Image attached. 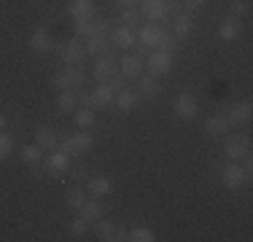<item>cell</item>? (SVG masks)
Wrapping results in <instances>:
<instances>
[{
  "mask_svg": "<svg viewBox=\"0 0 253 242\" xmlns=\"http://www.w3.org/2000/svg\"><path fill=\"white\" fill-rule=\"evenodd\" d=\"M137 43L146 46L148 51H151V48H165V51L175 54L172 35L167 33L165 27H159V24H146V27H140V33H137Z\"/></svg>",
  "mask_w": 253,
  "mask_h": 242,
  "instance_id": "6da1fadb",
  "label": "cell"
},
{
  "mask_svg": "<svg viewBox=\"0 0 253 242\" xmlns=\"http://www.w3.org/2000/svg\"><path fill=\"white\" fill-rule=\"evenodd\" d=\"M84 81H86V73L78 65H65V70H59L54 76V89L57 92H76V89L84 86Z\"/></svg>",
  "mask_w": 253,
  "mask_h": 242,
  "instance_id": "7a4b0ae2",
  "label": "cell"
},
{
  "mask_svg": "<svg viewBox=\"0 0 253 242\" xmlns=\"http://www.w3.org/2000/svg\"><path fill=\"white\" fill-rule=\"evenodd\" d=\"M172 62H175V54L172 51H165V48H151L148 51V59H146V68L151 76L162 78L172 70Z\"/></svg>",
  "mask_w": 253,
  "mask_h": 242,
  "instance_id": "3957f363",
  "label": "cell"
},
{
  "mask_svg": "<svg viewBox=\"0 0 253 242\" xmlns=\"http://www.w3.org/2000/svg\"><path fill=\"white\" fill-rule=\"evenodd\" d=\"M215 169L221 172V183H224L229 191H240L245 183H248V169L240 167L237 161H232V164H226V167L215 164Z\"/></svg>",
  "mask_w": 253,
  "mask_h": 242,
  "instance_id": "277c9868",
  "label": "cell"
},
{
  "mask_svg": "<svg viewBox=\"0 0 253 242\" xmlns=\"http://www.w3.org/2000/svg\"><path fill=\"white\" fill-rule=\"evenodd\" d=\"M76 38H92V35H111L113 33V22L108 19H84L76 22Z\"/></svg>",
  "mask_w": 253,
  "mask_h": 242,
  "instance_id": "5b68a950",
  "label": "cell"
},
{
  "mask_svg": "<svg viewBox=\"0 0 253 242\" xmlns=\"http://www.w3.org/2000/svg\"><path fill=\"white\" fill-rule=\"evenodd\" d=\"M92 135H89L86 129H81V132H76V135H70V137H65L62 143H59V148L65 151L68 156H81V154H86L89 148H92Z\"/></svg>",
  "mask_w": 253,
  "mask_h": 242,
  "instance_id": "8992f818",
  "label": "cell"
},
{
  "mask_svg": "<svg viewBox=\"0 0 253 242\" xmlns=\"http://www.w3.org/2000/svg\"><path fill=\"white\" fill-rule=\"evenodd\" d=\"M172 113L183 121H194L197 113H200V105H197L194 94H189V92L175 94V100H172Z\"/></svg>",
  "mask_w": 253,
  "mask_h": 242,
  "instance_id": "52a82bcc",
  "label": "cell"
},
{
  "mask_svg": "<svg viewBox=\"0 0 253 242\" xmlns=\"http://www.w3.org/2000/svg\"><path fill=\"white\" fill-rule=\"evenodd\" d=\"M224 154L229 161H240L251 154V137L248 135H229L224 143Z\"/></svg>",
  "mask_w": 253,
  "mask_h": 242,
  "instance_id": "ba28073f",
  "label": "cell"
},
{
  "mask_svg": "<svg viewBox=\"0 0 253 242\" xmlns=\"http://www.w3.org/2000/svg\"><path fill=\"white\" fill-rule=\"evenodd\" d=\"M57 51H59V59H62V65H76V62H81V59L86 57V46H84L81 38L65 40V43L57 48Z\"/></svg>",
  "mask_w": 253,
  "mask_h": 242,
  "instance_id": "9c48e42d",
  "label": "cell"
},
{
  "mask_svg": "<svg viewBox=\"0 0 253 242\" xmlns=\"http://www.w3.org/2000/svg\"><path fill=\"white\" fill-rule=\"evenodd\" d=\"M97 62H94V78L102 83V81H111L113 76L119 73V62L113 54H102V57H94Z\"/></svg>",
  "mask_w": 253,
  "mask_h": 242,
  "instance_id": "30bf717a",
  "label": "cell"
},
{
  "mask_svg": "<svg viewBox=\"0 0 253 242\" xmlns=\"http://www.w3.org/2000/svg\"><path fill=\"white\" fill-rule=\"evenodd\" d=\"M143 68H146V65H143V59L137 57V54H129V51H126L124 57L119 59V73H122L126 81H132V78H140V76H143Z\"/></svg>",
  "mask_w": 253,
  "mask_h": 242,
  "instance_id": "8fae6325",
  "label": "cell"
},
{
  "mask_svg": "<svg viewBox=\"0 0 253 242\" xmlns=\"http://www.w3.org/2000/svg\"><path fill=\"white\" fill-rule=\"evenodd\" d=\"M140 19L159 22L167 16V0H140Z\"/></svg>",
  "mask_w": 253,
  "mask_h": 242,
  "instance_id": "7c38bea8",
  "label": "cell"
},
{
  "mask_svg": "<svg viewBox=\"0 0 253 242\" xmlns=\"http://www.w3.org/2000/svg\"><path fill=\"white\" fill-rule=\"evenodd\" d=\"M113 97H116V92H113L111 83H97V86L92 89V94H89V108H108L113 102Z\"/></svg>",
  "mask_w": 253,
  "mask_h": 242,
  "instance_id": "4fadbf2b",
  "label": "cell"
},
{
  "mask_svg": "<svg viewBox=\"0 0 253 242\" xmlns=\"http://www.w3.org/2000/svg\"><path fill=\"white\" fill-rule=\"evenodd\" d=\"M94 0H70L68 14L73 22H84V19H94Z\"/></svg>",
  "mask_w": 253,
  "mask_h": 242,
  "instance_id": "5bb4252c",
  "label": "cell"
},
{
  "mask_svg": "<svg viewBox=\"0 0 253 242\" xmlns=\"http://www.w3.org/2000/svg\"><path fill=\"white\" fill-rule=\"evenodd\" d=\"M251 113H253L251 102L248 100H240V102H234V105L226 111V119H229V124H232V126H240V124H248V121H251Z\"/></svg>",
  "mask_w": 253,
  "mask_h": 242,
  "instance_id": "9a60e30c",
  "label": "cell"
},
{
  "mask_svg": "<svg viewBox=\"0 0 253 242\" xmlns=\"http://www.w3.org/2000/svg\"><path fill=\"white\" fill-rule=\"evenodd\" d=\"M111 43L119 46V48H124V51H129V48L137 43V33L132 27H126V24H122V27H116L111 33Z\"/></svg>",
  "mask_w": 253,
  "mask_h": 242,
  "instance_id": "2e32d148",
  "label": "cell"
},
{
  "mask_svg": "<svg viewBox=\"0 0 253 242\" xmlns=\"http://www.w3.org/2000/svg\"><path fill=\"white\" fill-rule=\"evenodd\" d=\"M116 108L122 113H132L137 105H140V92H132V89H119L116 97H113Z\"/></svg>",
  "mask_w": 253,
  "mask_h": 242,
  "instance_id": "e0dca14e",
  "label": "cell"
},
{
  "mask_svg": "<svg viewBox=\"0 0 253 242\" xmlns=\"http://www.w3.org/2000/svg\"><path fill=\"white\" fill-rule=\"evenodd\" d=\"M30 48H33L35 54H49L51 48H54V40H51V35L46 33L43 27H38V30H33V35H30Z\"/></svg>",
  "mask_w": 253,
  "mask_h": 242,
  "instance_id": "ac0fdd59",
  "label": "cell"
},
{
  "mask_svg": "<svg viewBox=\"0 0 253 242\" xmlns=\"http://www.w3.org/2000/svg\"><path fill=\"white\" fill-rule=\"evenodd\" d=\"M229 129H232V124H229L226 113H215V116H210L205 121V132H208L210 137H224Z\"/></svg>",
  "mask_w": 253,
  "mask_h": 242,
  "instance_id": "d6986e66",
  "label": "cell"
},
{
  "mask_svg": "<svg viewBox=\"0 0 253 242\" xmlns=\"http://www.w3.org/2000/svg\"><path fill=\"white\" fill-rule=\"evenodd\" d=\"M46 169H49L51 175H62V172H68V169H70V156L65 154L62 148L54 151V154L46 156Z\"/></svg>",
  "mask_w": 253,
  "mask_h": 242,
  "instance_id": "ffe728a7",
  "label": "cell"
},
{
  "mask_svg": "<svg viewBox=\"0 0 253 242\" xmlns=\"http://www.w3.org/2000/svg\"><path fill=\"white\" fill-rule=\"evenodd\" d=\"M240 33H243V27H240V16H232V14H229L226 19L218 24V38H221V40H237Z\"/></svg>",
  "mask_w": 253,
  "mask_h": 242,
  "instance_id": "44dd1931",
  "label": "cell"
},
{
  "mask_svg": "<svg viewBox=\"0 0 253 242\" xmlns=\"http://www.w3.org/2000/svg\"><path fill=\"white\" fill-rule=\"evenodd\" d=\"M78 213H81V218H86V223H97L105 215V204H102V199H86Z\"/></svg>",
  "mask_w": 253,
  "mask_h": 242,
  "instance_id": "7402d4cb",
  "label": "cell"
},
{
  "mask_svg": "<svg viewBox=\"0 0 253 242\" xmlns=\"http://www.w3.org/2000/svg\"><path fill=\"white\" fill-rule=\"evenodd\" d=\"M84 46H86V54H92V57L111 54V40H108V35H92V38L84 40Z\"/></svg>",
  "mask_w": 253,
  "mask_h": 242,
  "instance_id": "603a6c76",
  "label": "cell"
},
{
  "mask_svg": "<svg viewBox=\"0 0 253 242\" xmlns=\"http://www.w3.org/2000/svg\"><path fill=\"white\" fill-rule=\"evenodd\" d=\"M35 145H38L41 151H54L57 148L59 140H57V135H54L51 126H38V129H35Z\"/></svg>",
  "mask_w": 253,
  "mask_h": 242,
  "instance_id": "cb8c5ba5",
  "label": "cell"
},
{
  "mask_svg": "<svg viewBox=\"0 0 253 242\" xmlns=\"http://www.w3.org/2000/svg\"><path fill=\"white\" fill-rule=\"evenodd\" d=\"M172 33H175V38H189V35L194 33V19H191L189 14H175V19H172Z\"/></svg>",
  "mask_w": 253,
  "mask_h": 242,
  "instance_id": "d4e9b609",
  "label": "cell"
},
{
  "mask_svg": "<svg viewBox=\"0 0 253 242\" xmlns=\"http://www.w3.org/2000/svg\"><path fill=\"white\" fill-rule=\"evenodd\" d=\"M89 194L94 199H105L108 194H113V183L108 178H92L89 180Z\"/></svg>",
  "mask_w": 253,
  "mask_h": 242,
  "instance_id": "484cf974",
  "label": "cell"
},
{
  "mask_svg": "<svg viewBox=\"0 0 253 242\" xmlns=\"http://www.w3.org/2000/svg\"><path fill=\"white\" fill-rule=\"evenodd\" d=\"M137 81H140V97H156V94H159L162 86H159V78H156V76L148 73V76H140Z\"/></svg>",
  "mask_w": 253,
  "mask_h": 242,
  "instance_id": "4316f807",
  "label": "cell"
},
{
  "mask_svg": "<svg viewBox=\"0 0 253 242\" xmlns=\"http://www.w3.org/2000/svg\"><path fill=\"white\" fill-rule=\"evenodd\" d=\"M84 202H86V191L78 189V186H73V189L65 194V204H68L70 210H81Z\"/></svg>",
  "mask_w": 253,
  "mask_h": 242,
  "instance_id": "83f0119b",
  "label": "cell"
},
{
  "mask_svg": "<svg viewBox=\"0 0 253 242\" xmlns=\"http://www.w3.org/2000/svg\"><path fill=\"white\" fill-rule=\"evenodd\" d=\"M94 234H97V240H100V242H113L116 226H113L111 221H105V218H100V221L94 223Z\"/></svg>",
  "mask_w": 253,
  "mask_h": 242,
  "instance_id": "f1b7e54d",
  "label": "cell"
},
{
  "mask_svg": "<svg viewBox=\"0 0 253 242\" xmlns=\"http://www.w3.org/2000/svg\"><path fill=\"white\" fill-rule=\"evenodd\" d=\"M73 121H76L78 129H92V126H94V111H92V108H78Z\"/></svg>",
  "mask_w": 253,
  "mask_h": 242,
  "instance_id": "f546056e",
  "label": "cell"
},
{
  "mask_svg": "<svg viewBox=\"0 0 253 242\" xmlns=\"http://www.w3.org/2000/svg\"><path fill=\"white\" fill-rule=\"evenodd\" d=\"M22 161L25 164H41L43 161V151L38 148V145H22Z\"/></svg>",
  "mask_w": 253,
  "mask_h": 242,
  "instance_id": "4dcf8cb0",
  "label": "cell"
},
{
  "mask_svg": "<svg viewBox=\"0 0 253 242\" xmlns=\"http://www.w3.org/2000/svg\"><path fill=\"white\" fill-rule=\"evenodd\" d=\"M126 234H129V237H126L129 242H154L156 240V234L148 226H135V229H129Z\"/></svg>",
  "mask_w": 253,
  "mask_h": 242,
  "instance_id": "1f68e13d",
  "label": "cell"
},
{
  "mask_svg": "<svg viewBox=\"0 0 253 242\" xmlns=\"http://www.w3.org/2000/svg\"><path fill=\"white\" fill-rule=\"evenodd\" d=\"M57 105H59V111H62V113L76 111V108H78L76 92H59V97H57Z\"/></svg>",
  "mask_w": 253,
  "mask_h": 242,
  "instance_id": "d6a6232c",
  "label": "cell"
},
{
  "mask_svg": "<svg viewBox=\"0 0 253 242\" xmlns=\"http://www.w3.org/2000/svg\"><path fill=\"white\" fill-rule=\"evenodd\" d=\"M119 22H124L126 27H135V24L140 22V11H137L135 5H126V8H122V16H119Z\"/></svg>",
  "mask_w": 253,
  "mask_h": 242,
  "instance_id": "836d02e7",
  "label": "cell"
},
{
  "mask_svg": "<svg viewBox=\"0 0 253 242\" xmlns=\"http://www.w3.org/2000/svg\"><path fill=\"white\" fill-rule=\"evenodd\" d=\"M11 151H14V137L5 135V132H0V161H5L11 156Z\"/></svg>",
  "mask_w": 253,
  "mask_h": 242,
  "instance_id": "e575fe53",
  "label": "cell"
},
{
  "mask_svg": "<svg viewBox=\"0 0 253 242\" xmlns=\"http://www.w3.org/2000/svg\"><path fill=\"white\" fill-rule=\"evenodd\" d=\"M229 11H232V16H243L245 11H248V0H232V3H229Z\"/></svg>",
  "mask_w": 253,
  "mask_h": 242,
  "instance_id": "d590c367",
  "label": "cell"
},
{
  "mask_svg": "<svg viewBox=\"0 0 253 242\" xmlns=\"http://www.w3.org/2000/svg\"><path fill=\"white\" fill-rule=\"evenodd\" d=\"M86 229H89V223H86V218H81V215H78L76 221L70 223V232L78 234V237H81V234H86Z\"/></svg>",
  "mask_w": 253,
  "mask_h": 242,
  "instance_id": "8d00e7d4",
  "label": "cell"
},
{
  "mask_svg": "<svg viewBox=\"0 0 253 242\" xmlns=\"http://www.w3.org/2000/svg\"><path fill=\"white\" fill-rule=\"evenodd\" d=\"M183 5H186L189 11H200L202 5H205V0H183Z\"/></svg>",
  "mask_w": 253,
  "mask_h": 242,
  "instance_id": "74e56055",
  "label": "cell"
},
{
  "mask_svg": "<svg viewBox=\"0 0 253 242\" xmlns=\"http://www.w3.org/2000/svg\"><path fill=\"white\" fill-rule=\"evenodd\" d=\"M126 237H129V234H126L124 229H116V234H113V242H124Z\"/></svg>",
  "mask_w": 253,
  "mask_h": 242,
  "instance_id": "f35d334b",
  "label": "cell"
},
{
  "mask_svg": "<svg viewBox=\"0 0 253 242\" xmlns=\"http://www.w3.org/2000/svg\"><path fill=\"white\" fill-rule=\"evenodd\" d=\"M116 3L122 5V8H126V5H137V3H140V0H116Z\"/></svg>",
  "mask_w": 253,
  "mask_h": 242,
  "instance_id": "ab89813d",
  "label": "cell"
},
{
  "mask_svg": "<svg viewBox=\"0 0 253 242\" xmlns=\"http://www.w3.org/2000/svg\"><path fill=\"white\" fill-rule=\"evenodd\" d=\"M73 178H76V180H84V178H86V172H84V169H76Z\"/></svg>",
  "mask_w": 253,
  "mask_h": 242,
  "instance_id": "60d3db41",
  "label": "cell"
},
{
  "mask_svg": "<svg viewBox=\"0 0 253 242\" xmlns=\"http://www.w3.org/2000/svg\"><path fill=\"white\" fill-rule=\"evenodd\" d=\"M3 129H5V116L0 113V132H3Z\"/></svg>",
  "mask_w": 253,
  "mask_h": 242,
  "instance_id": "b9f144b4",
  "label": "cell"
}]
</instances>
